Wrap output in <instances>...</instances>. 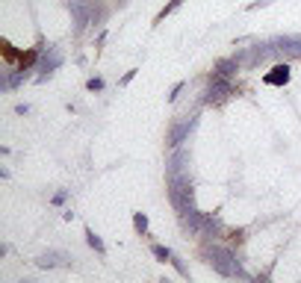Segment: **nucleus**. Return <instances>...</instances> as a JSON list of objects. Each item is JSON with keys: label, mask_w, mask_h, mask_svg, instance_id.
Instances as JSON below:
<instances>
[{"label": "nucleus", "mask_w": 301, "mask_h": 283, "mask_svg": "<svg viewBox=\"0 0 301 283\" xmlns=\"http://www.w3.org/2000/svg\"><path fill=\"white\" fill-rule=\"evenodd\" d=\"M3 56H6L9 62H15V50H12V44H9V41H3Z\"/></svg>", "instance_id": "obj_1"}, {"label": "nucleus", "mask_w": 301, "mask_h": 283, "mask_svg": "<svg viewBox=\"0 0 301 283\" xmlns=\"http://www.w3.org/2000/svg\"><path fill=\"white\" fill-rule=\"evenodd\" d=\"M89 245H92V248H103V245H100V239H98L95 233H89Z\"/></svg>", "instance_id": "obj_2"}]
</instances>
